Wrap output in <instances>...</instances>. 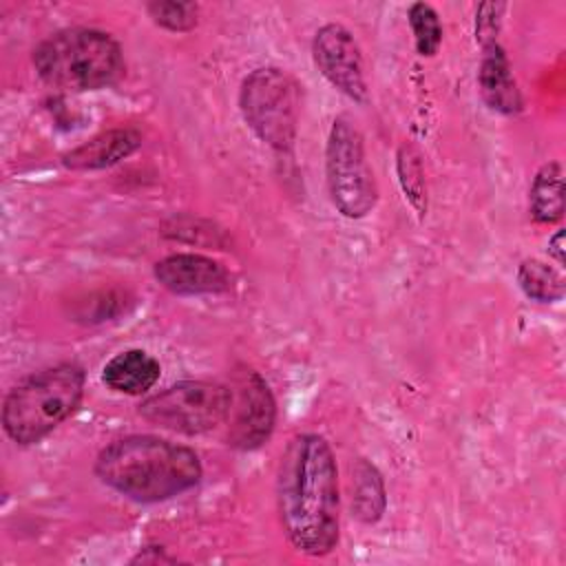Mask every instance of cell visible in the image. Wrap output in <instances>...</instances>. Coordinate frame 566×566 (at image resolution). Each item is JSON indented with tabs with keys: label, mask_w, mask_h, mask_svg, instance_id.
<instances>
[{
	"label": "cell",
	"mask_w": 566,
	"mask_h": 566,
	"mask_svg": "<svg viewBox=\"0 0 566 566\" xmlns=\"http://www.w3.org/2000/svg\"><path fill=\"white\" fill-rule=\"evenodd\" d=\"M142 146V135L135 128L104 130L73 150L62 155V166L69 170H99L119 164Z\"/></svg>",
	"instance_id": "obj_11"
},
{
	"label": "cell",
	"mask_w": 566,
	"mask_h": 566,
	"mask_svg": "<svg viewBox=\"0 0 566 566\" xmlns=\"http://www.w3.org/2000/svg\"><path fill=\"white\" fill-rule=\"evenodd\" d=\"M504 11V4H480L478 13H475V38L480 40V44H491L497 42V29H500V13Z\"/></svg>",
	"instance_id": "obj_20"
},
{
	"label": "cell",
	"mask_w": 566,
	"mask_h": 566,
	"mask_svg": "<svg viewBox=\"0 0 566 566\" xmlns=\"http://www.w3.org/2000/svg\"><path fill=\"white\" fill-rule=\"evenodd\" d=\"M517 283L528 298L539 303H553L564 296L562 274L539 259H524L520 263Z\"/></svg>",
	"instance_id": "obj_16"
},
{
	"label": "cell",
	"mask_w": 566,
	"mask_h": 566,
	"mask_svg": "<svg viewBox=\"0 0 566 566\" xmlns=\"http://www.w3.org/2000/svg\"><path fill=\"white\" fill-rule=\"evenodd\" d=\"M148 15L155 24L168 31H190L197 24V4L195 2H172V0H157L146 4Z\"/></svg>",
	"instance_id": "obj_19"
},
{
	"label": "cell",
	"mask_w": 566,
	"mask_h": 566,
	"mask_svg": "<svg viewBox=\"0 0 566 566\" xmlns=\"http://www.w3.org/2000/svg\"><path fill=\"white\" fill-rule=\"evenodd\" d=\"M387 506V495H385V484L382 475L374 464L367 460H356L352 467V509L354 515L365 522L374 524L382 517Z\"/></svg>",
	"instance_id": "obj_14"
},
{
	"label": "cell",
	"mask_w": 566,
	"mask_h": 566,
	"mask_svg": "<svg viewBox=\"0 0 566 566\" xmlns=\"http://www.w3.org/2000/svg\"><path fill=\"white\" fill-rule=\"evenodd\" d=\"M95 473L135 502H164L201 480V462L190 447L137 433L106 444L95 460Z\"/></svg>",
	"instance_id": "obj_2"
},
{
	"label": "cell",
	"mask_w": 566,
	"mask_h": 566,
	"mask_svg": "<svg viewBox=\"0 0 566 566\" xmlns=\"http://www.w3.org/2000/svg\"><path fill=\"white\" fill-rule=\"evenodd\" d=\"M407 15H409V27L413 31L418 53L422 57L436 55L442 42V24L438 20L436 9L424 2H413Z\"/></svg>",
	"instance_id": "obj_17"
},
{
	"label": "cell",
	"mask_w": 566,
	"mask_h": 566,
	"mask_svg": "<svg viewBox=\"0 0 566 566\" xmlns=\"http://www.w3.org/2000/svg\"><path fill=\"white\" fill-rule=\"evenodd\" d=\"M327 190L334 208L349 219L369 214L376 206L378 190L374 172L365 157L363 135L347 115L332 124L325 146Z\"/></svg>",
	"instance_id": "obj_6"
},
{
	"label": "cell",
	"mask_w": 566,
	"mask_h": 566,
	"mask_svg": "<svg viewBox=\"0 0 566 566\" xmlns=\"http://www.w3.org/2000/svg\"><path fill=\"white\" fill-rule=\"evenodd\" d=\"M312 55L332 86L354 102H367L363 55L354 35L343 24H323L314 35Z\"/></svg>",
	"instance_id": "obj_9"
},
{
	"label": "cell",
	"mask_w": 566,
	"mask_h": 566,
	"mask_svg": "<svg viewBox=\"0 0 566 566\" xmlns=\"http://www.w3.org/2000/svg\"><path fill=\"white\" fill-rule=\"evenodd\" d=\"M564 212V179L557 161L544 164L531 184V214L537 223L559 221Z\"/></svg>",
	"instance_id": "obj_15"
},
{
	"label": "cell",
	"mask_w": 566,
	"mask_h": 566,
	"mask_svg": "<svg viewBox=\"0 0 566 566\" xmlns=\"http://www.w3.org/2000/svg\"><path fill=\"white\" fill-rule=\"evenodd\" d=\"M239 108L263 144L279 153L294 146L301 99L292 75L274 66L254 69L241 84Z\"/></svg>",
	"instance_id": "obj_5"
},
{
	"label": "cell",
	"mask_w": 566,
	"mask_h": 566,
	"mask_svg": "<svg viewBox=\"0 0 566 566\" xmlns=\"http://www.w3.org/2000/svg\"><path fill=\"white\" fill-rule=\"evenodd\" d=\"M84 369L60 363L18 382L2 402V427L15 444H35L62 424L80 405Z\"/></svg>",
	"instance_id": "obj_3"
},
{
	"label": "cell",
	"mask_w": 566,
	"mask_h": 566,
	"mask_svg": "<svg viewBox=\"0 0 566 566\" xmlns=\"http://www.w3.org/2000/svg\"><path fill=\"white\" fill-rule=\"evenodd\" d=\"M230 396L228 442L243 451L261 447L270 438L276 418V405L268 382L259 371L241 369L234 376Z\"/></svg>",
	"instance_id": "obj_8"
},
{
	"label": "cell",
	"mask_w": 566,
	"mask_h": 566,
	"mask_svg": "<svg viewBox=\"0 0 566 566\" xmlns=\"http://www.w3.org/2000/svg\"><path fill=\"white\" fill-rule=\"evenodd\" d=\"M155 279L179 296L219 294L230 287L228 270L219 261L195 252H179L157 261Z\"/></svg>",
	"instance_id": "obj_10"
},
{
	"label": "cell",
	"mask_w": 566,
	"mask_h": 566,
	"mask_svg": "<svg viewBox=\"0 0 566 566\" xmlns=\"http://www.w3.org/2000/svg\"><path fill=\"white\" fill-rule=\"evenodd\" d=\"M482 51L484 53H482L480 73H478L482 99L486 102L489 108L497 113H504V115L520 113L522 93L511 73V64L504 49L497 42H491V44H484Z\"/></svg>",
	"instance_id": "obj_12"
},
{
	"label": "cell",
	"mask_w": 566,
	"mask_h": 566,
	"mask_svg": "<svg viewBox=\"0 0 566 566\" xmlns=\"http://www.w3.org/2000/svg\"><path fill=\"white\" fill-rule=\"evenodd\" d=\"M159 363L144 349H126L115 354L102 371L108 389L126 396H142L159 380Z\"/></svg>",
	"instance_id": "obj_13"
},
{
	"label": "cell",
	"mask_w": 566,
	"mask_h": 566,
	"mask_svg": "<svg viewBox=\"0 0 566 566\" xmlns=\"http://www.w3.org/2000/svg\"><path fill=\"white\" fill-rule=\"evenodd\" d=\"M40 80L57 91L80 93L113 84L124 71L119 44L99 29H64L33 51Z\"/></svg>",
	"instance_id": "obj_4"
},
{
	"label": "cell",
	"mask_w": 566,
	"mask_h": 566,
	"mask_svg": "<svg viewBox=\"0 0 566 566\" xmlns=\"http://www.w3.org/2000/svg\"><path fill=\"white\" fill-rule=\"evenodd\" d=\"M276 506L287 542L312 557L338 542V471L332 447L318 433H298L281 455Z\"/></svg>",
	"instance_id": "obj_1"
},
{
	"label": "cell",
	"mask_w": 566,
	"mask_h": 566,
	"mask_svg": "<svg viewBox=\"0 0 566 566\" xmlns=\"http://www.w3.org/2000/svg\"><path fill=\"white\" fill-rule=\"evenodd\" d=\"M562 239H564V232L557 230L555 237L548 241V254L562 265L564 263V248H562Z\"/></svg>",
	"instance_id": "obj_21"
},
{
	"label": "cell",
	"mask_w": 566,
	"mask_h": 566,
	"mask_svg": "<svg viewBox=\"0 0 566 566\" xmlns=\"http://www.w3.org/2000/svg\"><path fill=\"white\" fill-rule=\"evenodd\" d=\"M230 389L210 380H181L139 405V416L148 422L186 436H199L228 420Z\"/></svg>",
	"instance_id": "obj_7"
},
{
	"label": "cell",
	"mask_w": 566,
	"mask_h": 566,
	"mask_svg": "<svg viewBox=\"0 0 566 566\" xmlns=\"http://www.w3.org/2000/svg\"><path fill=\"white\" fill-rule=\"evenodd\" d=\"M398 175L405 195L409 197L411 206L424 212L427 208V190H424V172L420 164V155L411 146H400L398 150Z\"/></svg>",
	"instance_id": "obj_18"
}]
</instances>
